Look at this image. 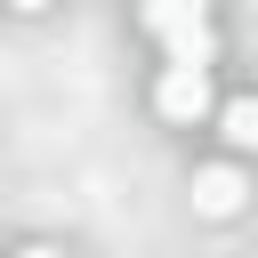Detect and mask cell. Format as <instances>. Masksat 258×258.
<instances>
[{
    "instance_id": "cell-1",
    "label": "cell",
    "mask_w": 258,
    "mask_h": 258,
    "mask_svg": "<svg viewBox=\"0 0 258 258\" xmlns=\"http://www.w3.org/2000/svg\"><path fill=\"white\" fill-rule=\"evenodd\" d=\"M153 105H161L169 121H202V113H210V64H169L161 89H153Z\"/></svg>"
},
{
    "instance_id": "cell-2",
    "label": "cell",
    "mask_w": 258,
    "mask_h": 258,
    "mask_svg": "<svg viewBox=\"0 0 258 258\" xmlns=\"http://www.w3.org/2000/svg\"><path fill=\"white\" fill-rule=\"evenodd\" d=\"M242 194H250V185H242V169H234V161H210V169L194 177V210H202V218H234V210H242Z\"/></svg>"
},
{
    "instance_id": "cell-3",
    "label": "cell",
    "mask_w": 258,
    "mask_h": 258,
    "mask_svg": "<svg viewBox=\"0 0 258 258\" xmlns=\"http://www.w3.org/2000/svg\"><path fill=\"white\" fill-rule=\"evenodd\" d=\"M202 24H210V0H145L153 40H177V32H202Z\"/></svg>"
},
{
    "instance_id": "cell-4",
    "label": "cell",
    "mask_w": 258,
    "mask_h": 258,
    "mask_svg": "<svg viewBox=\"0 0 258 258\" xmlns=\"http://www.w3.org/2000/svg\"><path fill=\"white\" fill-rule=\"evenodd\" d=\"M226 137H234L242 153H258V97H234V105H226Z\"/></svg>"
},
{
    "instance_id": "cell-5",
    "label": "cell",
    "mask_w": 258,
    "mask_h": 258,
    "mask_svg": "<svg viewBox=\"0 0 258 258\" xmlns=\"http://www.w3.org/2000/svg\"><path fill=\"white\" fill-rule=\"evenodd\" d=\"M161 48H169V64H210V56H218L210 24H202V32H177V40H161Z\"/></svg>"
},
{
    "instance_id": "cell-6",
    "label": "cell",
    "mask_w": 258,
    "mask_h": 258,
    "mask_svg": "<svg viewBox=\"0 0 258 258\" xmlns=\"http://www.w3.org/2000/svg\"><path fill=\"white\" fill-rule=\"evenodd\" d=\"M16 258H56V250H48V242H32V250H16Z\"/></svg>"
},
{
    "instance_id": "cell-7",
    "label": "cell",
    "mask_w": 258,
    "mask_h": 258,
    "mask_svg": "<svg viewBox=\"0 0 258 258\" xmlns=\"http://www.w3.org/2000/svg\"><path fill=\"white\" fill-rule=\"evenodd\" d=\"M8 8H24V16H32V8H48V0H8Z\"/></svg>"
}]
</instances>
